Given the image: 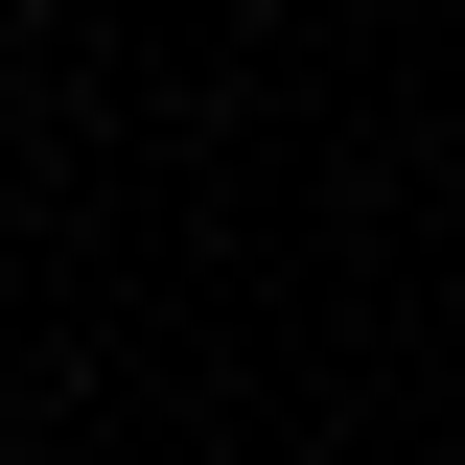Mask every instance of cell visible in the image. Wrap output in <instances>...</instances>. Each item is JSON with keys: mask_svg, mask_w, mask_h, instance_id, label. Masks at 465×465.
Instances as JSON below:
<instances>
[]
</instances>
